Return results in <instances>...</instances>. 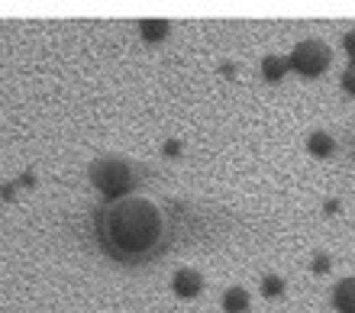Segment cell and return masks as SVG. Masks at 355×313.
I'll list each match as a JSON object with an SVG mask.
<instances>
[{"label":"cell","mask_w":355,"mask_h":313,"mask_svg":"<svg viewBox=\"0 0 355 313\" xmlns=\"http://www.w3.org/2000/svg\"><path fill=\"white\" fill-rule=\"evenodd\" d=\"M101 242L120 262H142L165 242V213L149 197H123L101 213Z\"/></svg>","instance_id":"obj_1"},{"label":"cell","mask_w":355,"mask_h":313,"mask_svg":"<svg viewBox=\"0 0 355 313\" xmlns=\"http://www.w3.org/2000/svg\"><path fill=\"white\" fill-rule=\"evenodd\" d=\"M91 181L97 185V191H103L110 201H123L126 191L132 187V171L120 158H101V162H94V168H91Z\"/></svg>","instance_id":"obj_2"},{"label":"cell","mask_w":355,"mask_h":313,"mask_svg":"<svg viewBox=\"0 0 355 313\" xmlns=\"http://www.w3.org/2000/svg\"><path fill=\"white\" fill-rule=\"evenodd\" d=\"M291 68L300 74H320V71H327V65H329V49L323 46V42H300L294 52H291Z\"/></svg>","instance_id":"obj_3"},{"label":"cell","mask_w":355,"mask_h":313,"mask_svg":"<svg viewBox=\"0 0 355 313\" xmlns=\"http://www.w3.org/2000/svg\"><path fill=\"white\" fill-rule=\"evenodd\" d=\"M333 304L339 313H355V278L339 281L336 291H333Z\"/></svg>","instance_id":"obj_4"},{"label":"cell","mask_w":355,"mask_h":313,"mask_svg":"<svg viewBox=\"0 0 355 313\" xmlns=\"http://www.w3.org/2000/svg\"><path fill=\"white\" fill-rule=\"evenodd\" d=\"M200 287H204V281H200V275L191 271V268H181V271L175 275V291L181 297H197L200 294Z\"/></svg>","instance_id":"obj_5"},{"label":"cell","mask_w":355,"mask_h":313,"mask_svg":"<svg viewBox=\"0 0 355 313\" xmlns=\"http://www.w3.org/2000/svg\"><path fill=\"white\" fill-rule=\"evenodd\" d=\"M223 307L230 313H243L245 307H249V297H245L243 287H230V291H226V297H223Z\"/></svg>","instance_id":"obj_6"},{"label":"cell","mask_w":355,"mask_h":313,"mask_svg":"<svg viewBox=\"0 0 355 313\" xmlns=\"http://www.w3.org/2000/svg\"><path fill=\"white\" fill-rule=\"evenodd\" d=\"M139 29H142V36H146V39H165L168 23H165V19H142Z\"/></svg>","instance_id":"obj_7"},{"label":"cell","mask_w":355,"mask_h":313,"mask_svg":"<svg viewBox=\"0 0 355 313\" xmlns=\"http://www.w3.org/2000/svg\"><path fill=\"white\" fill-rule=\"evenodd\" d=\"M262 71H265V78H268V81H278L281 74L288 71V62L271 56V58H265V62H262Z\"/></svg>","instance_id":"obj_8"},{"label":"cell","mask_w":355,"mask_h":313,"mask_svg":"<svg viewBox=\"0 0 355 313\" xmlns=\"http://www.w3.org/2000/svg\"><path fill=\"white\" fill-rule=\"evenodd\" d=\"M310 152H313V155H329V152H333V139H329L327 133H313V136H310Z\"/></svg>","instance_id":"obj_9"},{"label":"cell","mask_w":355,"mask_h":313,"mask_svg":"<svg viewBox=\"0 0 355 313\" xmlns=\"http://www.w3.org/2000/svg\"><path fill=\"white\" fill-rule=\"evenodd\" d=\"M262 291L268 297H281V291H284V281H281V278H275V275H268L262 281Z\"/></svg>","instance_id":"obj_10"},{"label":"cell","mask_w":355,"mask_h":313,"mask_svg":"<svg viewBox=\"0 0 355 313\" xmlns=\"http://www.w3.org/2000/svg\"><path fill=\"white\" fill-rule=\"evenodd\" d=\"M343 87H346L349 94H355V62L349 65V71L343 74Z\"/></svg>","instance_id":"obj_11"},{"label":"cell","mask_w":355,"mask_h":313,"mask_svg":"<svg viewBox=\"0 0 355 313\" xmlns=\"http://www.w3.org/2000/svg\"><path fill=\"white\" fill-rule=\"evenodd\" d=\"M313 268H317V271H329V258L327 255H317V258H313Z\"/></svg>","instance_id":"obj_12"},{"label":"cell","mask_w":355,"mask_h":313,"mask_svg":"<svg viewBox=\"0 0 355 313\" xmlns=\"http://www.w3.org/2000/svg\"><path fill=\"white\" fill-rule=\"evenodd\" d=\"M346 52L355 58V33H349V36H346Z\"/></svg>","instance_id":"obj_13"}]
</instances>
